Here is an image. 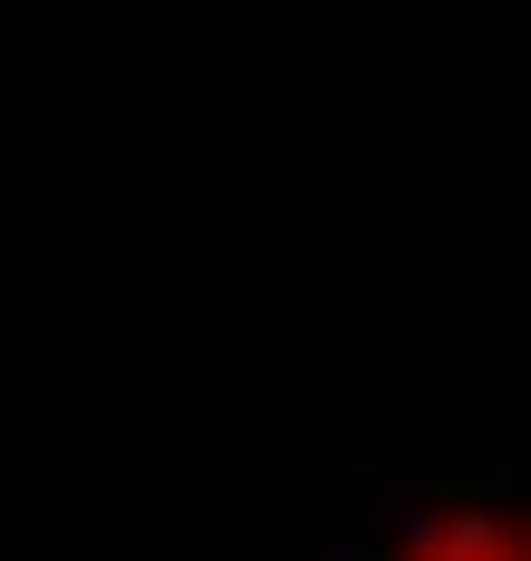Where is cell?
Returning a JSON list of instances; mask_svg holds the SVG:
<instances>
[{
    "label": "cell",
    "mask_w": 531,
    "mask_h": 561,
    "mask_svg": "<svg viewBox=\"0 0 531 561\" xmlns=\"http://www.w3.org/2000/svg\"><path fill=\"white\" fill-rule=\"evenodd\" d=\"M374 561H531V533H522V503L503 493H443V503H414Z\"/></svg>",
    "instance_id": "1"
}]
</instances>
